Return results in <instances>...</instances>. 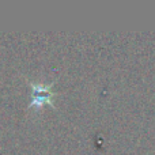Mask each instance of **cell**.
<instances>
[{
  "label": "cell",
  "instance_id": "obj_1",
  "mask_svg": "<svg viewBox=\"0 0 155 155\" xmlns=\"http://www.w3.org/2000/svg\"><path fill=\"white\" fill-rule=\"evenodd\" d=\"M52 83L51 84H45V83H34L30 82V88H31V97H30V109L40 110L45 105H51L53 106V97L54 93L52 90Z\"/></svg>",
  "mask_w": 155,
  "mask_h": 155
}]
</instances>
